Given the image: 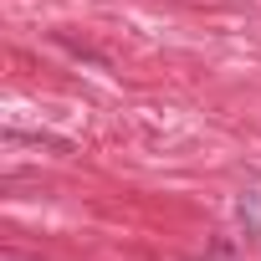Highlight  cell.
Returning <instances> with one entry per match:
<instances>
[{
    "mask_svg": "<svg viewBox=\"0 0 261 261\" xmlns=\"http://www.w3.org/2000/svg\"><path fill=\"white\" fill-rule=\"evenodd\" d=\"M6 139H11V144H36V149H51V154H72V144L57 139V134H21V128H11Z\"/></svg>",
    "mask_w": 261,
    "mask_h": 261,
    "instance_id": "cell-1",
    "label": "cell"
},
{
    "mask_svg": "<svg viewBox=\"0 0 261 261\" xmlns=\"http://www.w3.org/2000/svg\"><path fill=\"white\" fill-rule=\"evenodd\" d=\"M236 210H241V225H246V236H261V195H256V190H246Z\"/></svg>",
    "mask_w": 261,
    "mask_h": 261,
    "instance_id": "cell-2",
    "label": "cell"
},
{
    "mask_svg": "<svg viewBox=\"0 0 261 261\" xmlns=\"http://www.w3.org/2000/svg\"><path fill=\"white\" fill-rule=\"evenodd\" d=\"M205 261H236V241L230 236H215L210 251H205Z\"/></svg>",
    "mask_w": 261,
    "mask_h": 261,
    "instance_id": "cell-3",
    "label": "cell"
}]
</instances>
